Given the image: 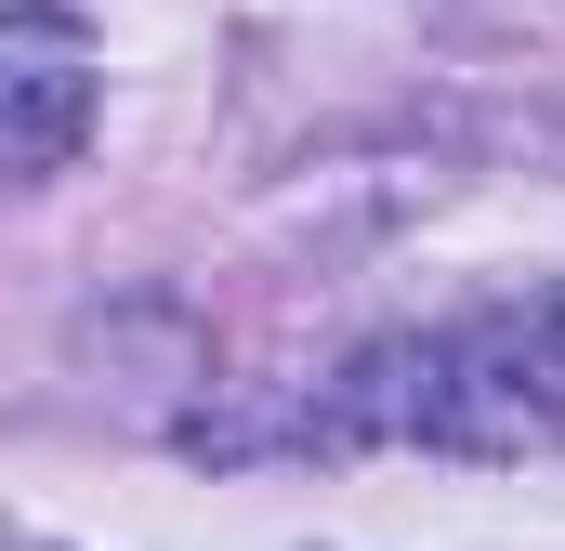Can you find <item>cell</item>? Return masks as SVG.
Listing matches in <instances>:
<instances>
[{"label":"cell","instance_id":"1","mask_svg":"<svg viewBox=\"0 0 565 551\" xmlns=\"http://www.w3.org/2000/svg\"><path fill=\"white\" fill-rule=\"evenodd\" d=\"M316 446H447V460H540L565 446V276L526 302L395 328L342 355V381L302 408Z\"/></svg>","mask_w":565,"mask_h":551},{"label":"cell","instance_id":"2","mask_svg":"<svg viewBox=\"0 0 565 551\" xmlns=\"http://www.w3.org/2000/svg\"><path fill=\"white\" fill-rule=\"evenodd\" d=\"M93 144V40L66 13H0V184H53Z\"/></svg>","mask_w":565,"mask_h":551}]
</instances>
